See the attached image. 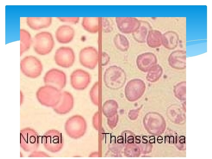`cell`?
Returning <instances> with one entry per match:
<instances>
[{"mask_svg":"<svg viewBox=\"0 0 212 159\" xmlns=\"http://www.w3.org/2000/svg\"><path fill=\"white\" fill-rule=\"evenodd\" d=\"M62 95L61 90L52 86L45 85L37 90L36 95L42 105L53 108L59 102Z\"/></svg>","mask_w":212,"mask_h":159,"instance_id":"cell-1","label":"cell"},{"mask_svg":"<svg viewBox=\"0 0 212 159\" xmlns=\"http://www.w3.org/2000/svg\"><path fill=\"white\" fill-rule=\"evenodd\" d=\"M104 82L105 86L112 90H118L122 87L126 80L124 70L117 65L110 66L104 72Z\"/></svg>","mask_w":212,"mask_h":159,"instance_id":"cell-2","label":"cell"},{"mask_svg":"<svg viewBox=\"0 0 212 159\" xmlns=\"http://www.w3.org/2000/svg\"><path fill=\"white\" fill-rule=\"evenodd\" d=\"M64 127L68 136L72 138L77 139L85 134L87 129V122L82 116L76 115L67 120Z\"/></svg>","mask_w":212,"mask_h":159,"instance_id":"cell-3","label":"cell"},{"mask_svg":"<svg viewBox=\"0 0 212 159\" xmlns=\"http://www.w3.org/2000/svg\"><path fill=\"white\" fill-rule=\"evenodd\" d=\"M20 67L22 73L26 77L36 78L40 76L43 70V65L41 61L33 56H27L20 62Z\"/></svg>","mask_w":212,"mask_h":159,"instance_id":"cell-4","label":"cell"},{"mask_svg":"<svg viewBox=\"0 0 212 159\" xmlns=\"http://www.w3.org/2000/svg\"><path fill=\"white\" fill-rule=\"evenodd\" d=\"M54 46L52 34L48 32H42L35 35L34 39V49L37 54L44 55L49 53Z\"/></svg>","mask_w":212,"mask_h":159,"instance_id":"cell-5","label":"cell"},{"mask_svg":"<svg viewBox=\"0 0 212 159\" xmlns=\"http://www.w3.org/2000/svg\"><path fill=\"white\" fill-rule=\"evenodd\" d=\"M39 145V138L38 133L33 129L26 127L20 131V145L26 152L36 150Z\"/></svg>","mask_w":212,"mask_h":159,"instance_id":"cell-6","label":"cell"},{"mask_svg":"<svg viewBox=\"0 0 212 159\" xmlns=\"http://www.w3.org/2000/svg\"><path fill=\"white\" fill-rule=\"evenodd\" d=\"M42 138L45 148L50 152H58L63 147L64 138L62 133L58 130L54 129L49 130L44 134Z\"/></svg>","mask_w":212,"mask_h":159,"instance_id":"cell-7","label":"cell"},{"mask_svg":"<svg viewBox=\"0 0 212 159\" xmlns=\"http://www.w3.org/2000/svg\"><path fill=\"white\" fill-rule=\"evenodd\" d=\"M146 88L144 82L139 79L131 80L128 82L125 88V94L129 101H135L143 95Z\"/></svg>","mask_w":212,"mask_h":159,"instance_id":"cell-8","label":"cell"},{"mask_svg":"<svg viewBox=\"0 0 212 159\" xmlns=\"http://www.w3.org/2000/svg\"><path fill=\"white\" fill-rule=\"evenodd\" d=\"M54 60L58 65L64 68H69L73 64L75 59V53L71 48L61 47L56 51Z\"/></svg>","mask_w":212,"mask_h":159,"instance_id":"cell-9","label":"cell"},{"mask_svg":"<svg viewBox=\"0 0 212 159\" xmlns=\"http://www.w3.org/2000/svg\"><path fill=\"white\" fill-rule=\"evenodd\" d=\"M43 81L45 85L52 86L61 90L66 86V75L62 71L52 68L46 73Z\"/></svg>","mask_w":212,"mask_h":159,"instance_id":"cell-10","label":"cell"},{"mask_svg":"<svg viewBox=\"0 0 212 159\" xmlns=\"http://www.w3.org/2000/svg\"><path fill=\"white\" fill-rule=\"evenodd\" d=\"M98 53L95 47L91 46L85 47L80 51L79 60L81 64L88 69H94L97 64Z\"/></svg>","mask_w":212,"mask_h":159,"instance_id":"cell-11","label":"cell"},{"mask_svg":"<svg viewBox=\"0 0 212 159\" xmlns=\"http://www.w3.org/2000/svg\"><path fill=\"white\" fill-rule=\"evenodd\" d=\"M91 80L90 74L82 69H76L70 75L71 85L73 88L77 90L86 89L90 84Z\"/></svg>","mask_w":212,"mask_h":159,"instance_id":"cell-12","label":"cell"},{"mask_svg":"<svg viewBox=\"0 0 212 159\" xmlns=\"http://www.w3.org/2000/svg\"><path fill=\"white\" fill-rule=\"evenodd\" d=\"M115 19L117 28L124 34H132L140 25V20L134 17H116Z\"/></svg>","mask_w":212,"mask_h":159,"instance_id":"cell-13","label":"cell"},{"mask_svg":"<svg viewBox=\"0 0 212 159\" xmlns=\"http://www.w3.org/2000/svg\"><path fill=\"white\" fill-rule=\"evenodd\" d=\"M74 99L73 95L67 91L62 92L61 100L56 106L52 108L54 111L59 115H64L69 112L73 109Z\"/></svg>","mask_w":212,"mask_h":159,"instance_id":"cell-14","label":"cell"},{"mask_svg":"<svg viewBox=\"0 0 212 159\" xmlns=\"http://www.w3.org/2000/svg\"><path fill=\"white\" fill-rule=\"evenodd\" d=\"M157 59L154 53L147 52L138 55L136 59L138 68L144 72H147L150 68L157 64Z\"/></svg>","mask_w":212,"mask_h":159,"instance_id":"cell-15","label":"cell"},{"mask_svg":"<svg viewBox=\"0 0 212 159\" xmlns=\"http://www.w3.org/2000/svg\"><path fill=\"white\" fill-rule=\"evenodd\" d=\"M186 52L181 50L173 52L168 58L169 65L173 68L183 70L186 67Z\"/></svg>","mask_w":212,"mask_h":159,"instance_id":"cell-16","label":"cell"},{"mask_svg":"<svg viewBox=\"0 0 212 159\" xmlns=\"http://www.w3.org/2000/svg\"><path fill=\"white\" fill-rule=\"evenodd\" d=\"M75 35V31L69 25H63L59 26L55 32V37L59 43L66 44L69 43L73 39Z\"/></svg>","mask_w":212,"mask_h":159,"instance_id":"cell-17","label":"cell"},{"mask_svg":"<svg viewBox=\"0 0 212 159\" xmlns=\"http://www.w3.org/2000/svg\"><path fill=\"white\" fill-rule=\"evenodd\" d=\"M52 20L51 17H27L26 21L30 28L37 30L49 26Z\"/></svg>","mask_w":212,"mask_h":159,"instance_id":"cell-18","label":"cell"},{"mask_svg":"<svg viewBox=\"0 0 212 159\" xmlns=\"http://www.w3.org/2000/svg\"><path fill=\"white\" fill-rule=\"evenodd\" d=\"M140 25L137 30L132 34L134 40L139 43L146 42L149 32L152 29L150 23L147 21L140 20Z\"/></svg>","mask_w":212,"mask_h":159,"instance_id":"cell-19","label":"cell"},{"mask_svg":"<svg viewBox=\"0 0 212 159\" xmlns=\"http://www.w3.org/2000/svg\"><path fill=\"white\" fill-rule=\"evenodd\" d=\"M179 40L177 33L173 31H167L162 36V44L166 48L173 50L177 47Z\"/></svg>","mask_w":212,"mask_h":159,"instance_id":"cell-20","label":"cell"},{"mask_svg":"<svg viewBox=\"0 0 212 159\" xmlns=\"http://www.w3.org/2000/svg\"><path fill=\"white\" fill-rule=\"evenodd\" d=\"M162 36L161 32L158 30L152 29L147 36L146 42L150 47L155 48L159 47L162 44Z\"/></svg>","mask_w":212,"mask_h":159,"instance_id":"cell-21","label":"cell"},{"mask_svg":"<svg viewBox=\"0 0 212 159\" xmlns=\"http://www.w3.org/2000/svg\"><path fill=\"white\" fill-rule=\"evenodd\" d=\"M20 54L21 56L30 48L32 42L31 35L27 30L20 29Z\"/></svg>","mask_w":212,"mask_h":159,"instance_id":"cell-22","label":"cell"},{"mask_svg":"<svg viewBox=\"0 0 212 159\" xmlns=\"http://www.w3.org/2000/svg\"><path fill=\"white\" fill-rule=\"evenodd\" d=\"M118 107V104L115 100H108L103 105V113L107 118L112 117L117 114Z\"/></svg>","mask_w":212,"mask_h":159,"instance_id":"cell-23","label":"cell"},{"mask_svg":"<svg viewBox=\"0 0 212 159\" xmlns=\"http://www.w3.org/2000/svg\"><path fill=\"white\" fill-rule=\"evenodd\" d=\"M82 25L86 31L91 33H96L98 31V17H84Z\"/></svg>","mask_w":212,"mask_h":159,"instance_id":"cell-24","label":"cell"},{"mask_svg":"<svg viewBox=\"0 0 212 159\" xmlns=\"http://www.w3.org/2000/svg\"><path fill=\"white\" fill-rule=\"evenodd\" d=\"M113 41L115 47L121 52H126L129 48L130 43L128 39L122 34L117 33L115 34Z\"/></svg>","mask_w":212,"mask_h":159,"instance_id":"cell-25","label":"cell"},{"mask_svg":"<svg viewBox=\"0 0 212 159\" xmlns=\"http://www.w3.org/2000/svg\"><path fill=\"white\" fill-rule=\"evenodd\" d=\"M163 72L162 67L157 64L151 67L147 72V80L150 82H155L161 76Z\"/></svg>","mask_w":212,"mask_h":159,"instance_id":"cell-26","label":"cell"},{"mask_svg":"<svg viewBox=\"0 0 212 159\" xmlns=\"http://www.w3.org/2000/svg\"><path fill=\"white\" fill-rule=\"evenodd\" d=\"M124 147V155L127 157H138L140 154V148L135 142L127 144Z\"/></svg>","mask_w":212,"mask_h":159,"instance_id":"cell-27","label":"cell"},{"mask_svg":"<svg viewBox=\"0 0 212 159\" xmlns=\"http://www.w3.org/2000/svg\"><path fill=\"white\" fill-rule=\"evenodd\" d=\"M136 135L132 132L129 130H125L122 132L120 136L117 137L124 147L127 144L135 142Z\"/></svg>","mask_w":212,"mask_h":159,"instance_id":"cell-28","label":"cell"},{"mask_svg":"<svg viewBox=\"0 0 212 159\" xmlns=\"http://www.w3.org/2000/svg\"><path fill=\"white\" fill-rule=\"evenodd\" d=\"M124 147L123 145L117 138L112 140L108 145L109 151L112 153L116 155L120 154Z\"/></svg>","mask_w":212,"mask_h":159,"instance_id":"cell-29","label":"cell"},{"mask_svg":"<svg viewBox=\"0 0 212 159\" xmlns=\"http://www.w3.org/2000/svg\"><path fill=\"white\" fill-rule=\"evenodd\" d=\"M98 82H96L94 84L90 91V96L91 100L95 105H99Z\"/></svg>","mask_w":212,"mask_h":159,"instance_id":"cell-30","label":"cell"},{"mask_svg":"<svg viewBox=\"0 0 212 159\" xmlns=\"http://www.w3.org/2000/svg\"><path fill=\"white\" fill-rule=\"evenodd\" d=\"M186 81L180 82L174 86V90L176 96L182 97L185 96L186 91Z\"/></svg>","mask_w":212,"mask_h":159,"instance_id":"cell-31","label":"cell"},{"mask_svg":"<svg viewBox=\"0 0 212 159\" xmlns=\"http://www.w3.org/2000/svg\"><path fill=\"white\" fill-rule=\"evenodd\" d=\"M118 115L117 114L113 116L107 118V122L109 127L112 129L116 126L118 121Z\"/></svg>","mask_w":212,"mask_h":159,"instance_id":"cell-32","label":"cell"},{"mask_svg":"<svg viewBox=\"0 0 212 159\" xmlns=\"http://www.w3.org/2000/svg\"><path fill=\"white\" fill-rule=\"evenodd\" d=\"M60 21L62 22H69L76 24L79 21V17H57Z\"/></svg>","mask_w":212,"mask_h":159,"instance_id":"cell-33","label":"cell"},{"mask_svg":"<svg viewBox=\"0 0 212 159\" xmlns=\"http://www.w3.org/2000/svg\"><path fill=\"white\" fill-rule=\"evenodd\" d=\"M29 157H49L51 156L45 152L36 150L32 152L28 156Z\"/></svg>","mask_w":212,"mask_h":159,"instance_id":"cell-34","label":"cell"},{"mask_svg":"<svg viewBox=\"0 0 212 159\" xmlns=\"http://www.w3.org/2000/svg\"><path fill=\"white\" fill-rule=\"evenodd\" d=\"M102 31L105 32H111V26L110 22L106 18L102 19Z\"/></svg>","mask_w":212,"mask_h":159,"instance_id":"cell-35","label":"cell"},{"mask_svg":"<svg viewBox=\"0 0 212 159\" xmlns=\"http://www.w3.org/2000/svg\"><path fill=\"white\" fill-rule=\"evenodd\" d=\"M102 65L105 66L110 61V57L107 53L104 52H102Z\"/></svg>","mask_w":212,"mask_h":159,"instance_id":"cell-36","label":"cell"},{"mask_svg":"<svg viewBox=\"0 0 212 159\" xmlns=\"http://www.w3.org/2000/svg\"><path fill=\"white\" fill-rule=\"evenodd\" d=\"M98 112H96L93 117L92 124L94 128L96 130H98Z\"/></svg>","mask_w":212,"mask_h":159,"instance_id":"cell-37","label":"cell"},{"mask_svg":"<svg viewBox=\"0 0 212 159\" xmlns=\"http://www.w3.org/2000/svg\"><path fill=\"white\" fill-rule=\"evenodd\" d=\"M20 97H21V103H22V101L23 100V94L21 92H20Z\"/></svg>","mask_w":212,"mask_h":159,"instance_id":"cell-38","label":"cell"}]
</instances>
